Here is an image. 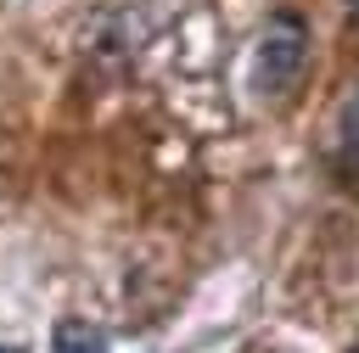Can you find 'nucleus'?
Masks as SVG:
<instances>
[{"label":"nucleus","instance_id":"obj_5","mask_svg":"<svg viewBox=\"0 0 359 353\" xmlns=\"http://www.w3.org/2000/svg\"><path fill=\"white\" fill-rule=\"evenodd\" d=\"M0 353H22V347H0Z\"/></svg>","mask_w":359,"mask_h":353},{"label":"nucleus","instance_id":"obj_3","mask_svg":"<svg viewBox=\"0 0 359 353\" xmlns=\"http://www.w3.org/2000/svg\"><path fill=\"white\" fill-rule=\"evenodd\" d=\"M50 353H107V336H101V325L62 319V325H56V336H50Z\"/></svg>","mask_w":359,"mask_h":353},{"label":"nucleus","instance_id":"obj_2","mask_svg":"<svg viewBox=\"0 0 359 353\" xmlns=\"http://www.w3.org/2000/svg\"><path fill=\"white\" fill-rule=\"evenodd\" d=\"M331 174L342 185H359V90L342 101V112L331 123Z\"/></svg>","mask_w":359,"mask_h":353},{"label":"nucleus","instance_id":"obj_1","mask_svg":"<svg viewBox=\"0 0 359 353\" xmlns=\"http://www.w3.org/2000/svg\"><path fill=\"white\" fill-rule=\"evenodd\" d=\"M303 67H309V22L292 11H275L258 34V50H252V90L264 101H286L297 90Z\"/></svg>","mask_w":359,"mask_h":353},{"label":"nucleus","instance_id":"obj_4","mask_svg":"<svg viewBox=\"0 0 359 353\" xmlns=\"http://www.w3.org/2000/svg\"><path fill=\"white\" fill-rule=\"evenodd\" d=\"M348 11H353V17H359V0H348Z\"/></svg>","mask_w":359,"mask_h":353}]
</instances>
